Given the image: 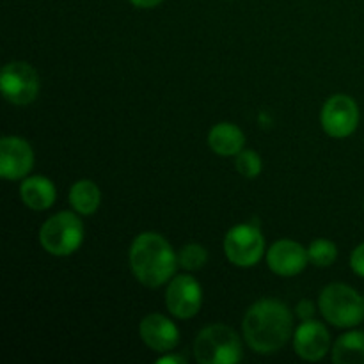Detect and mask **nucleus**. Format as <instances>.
<instances>
[{
    "mask_svg": "<svg viewBox=\"0 0 364 364\" xmlns=\"http://www.w3.org/2000/svg\"><path fill=\"white\" fill-rule=\"evenodd\" d=\"M242 327L251 350L258 354H274L294 336V316L283 302L263 299L247 309Z\"/></svg>",
    "mask_w": 364,
    "mask_h": 364,
    "instance_id": "1",
    "label": "nucleus"
},
{
    "mask_svg": "<svg viewBox=\"0 0 364 364\" xmlns=\"http://www.w3.org/2000/svg\"><path fill=\"white\" fill-rule=\"evenodd\" d=\"M130 267L139 283L148 288H159L171 279L178 267L169 242L159 233H141L130 247Z\"/></svg>",
    "mask_w": 364,
    "mask_h": 364,
    "instance_id": "2",
    "label": "nucleus"
},
{
    "mask_svg": "<svg viewBox=\"0 0 364 364\" xmlns=\"http://www.w3.org/2000/svg\"><path fill=\"white\" fill-rule=\"evenodd\" d=\"M318 308L323 318L340 329H350L364 320V297L348 284L333 283L323 288Z\"/></svg>",
    "mask_w": 364,
    "mask_h": 364,
    "instance_id": "3",
    "label": "nucleus"
},
{
    "mask_svg": "<svg viewBox=\"0 0 364 364\" xmlns=\"http://www.w3.org/2000/svg\"><path fill=\"white\" fill-rule=\"evenodd\" d=\"M194 358L201 364H235L242 359L238 334L224 323L205 327L194 341Z\"/></svg>",
    "mask_w": 364,
    "mask_h": 364,
    "instance_id": "4",
    "label": "nucleus"
},
{
    "mask_svg": "<svg viewBox=\"0 0 364 364\" xmlns=\"http://www.w3.org/2000/svg\"><path fill=\"white\" fill-rule=\"evenodd\" d=\"M84 240V224L73 212H59L39 230V242L52 256H70Z\"/></svg>",
    "mask_w": 364,
    "mask_h": 364,
    "instance_id": "5",
    "label": "nucleus"
},
{
    "mask_svg": "<svg viewBox=\"0 0 364 364\" xmlns=\"http://www.w3.org/2000/svg\"><path fill=\"white\" fill-rule=\"evenodd\" d=\"M265 251V238L262 231L251 224H240L231 228L224 238V252L228 259L237 267L256 265Z\"/></svg>",
    "mask_w": 364,
    "mask_h": 364,
    "instance_id": "6",
    "label": "nucleus"
},
{
    "mask_svg": "<svg viewBox=\"0 0 364 364\" xmlns=\"http://www.w3.org/2000/svg\"><path fill=\"white\" fill-rule=\"evenodd\" d=\"M0 89L4 98L13 105H28L38 98L39 77L31 64L9 63L0 73Z\"/></svg>",
    "mask_w": 364,
    "mask_h": 364,
    "instance_id": "7",
    "label": "nucleus"
},
{
    "mask_svg": "<svg viewBox=\"0 0 364 364\" xmlns=\"http://www.w3.org/2000/svg\"><path fill=\"white\" fill-rule=\"evenodd\" d=\"M322 128L334 139H345L355 132L359 124V107L350 96L334 95L323 105L320 114Z\"/></svg>",
    "mask_w": 364,
    "mask_h": 364,
    "instance_id": "8",
    "label": "nucleus"
},
{
    "mask_svg": "<svg viewBox=\"0 0 364 364\" xmlns=\"http://www.w3.org/2000/svg\"><path fill=\"white\" fill-rule=\"evenodd\" d=\"M203 302L201 284L192 276L181 274L169 283L166 291V306L176 318L187 320L199 313Z\"/></svg>",
    "mask_w": 364,
    "mask_h": 364,
    "instance_id": "9",
    "label": "nucleus"
},
{
    "mask_svg": "<svg viewBox=\"0 0 364 364\" xmlns=\"http://www.w3.org/2000/svg\"><path fill=\"white\" fill-rule=\"evenodd\" d=\"M34 166V151L25 139L4 137L0 141V174L4 180H21Z\"/></svg>",
    "mask_w": 364,
    "mask_h": 364,
    "instance_id": "10",
    "label": "nucleus"
},
{
    "mask_svg": "<svg viewBox=\"0 0 364 364\" xmlns=\"http://www.w3.org/2000/svg\"><path fill=\"white\" fill-rule=\"evenodd\" d=\"M331 334L322 322L304 320L294 333V348L299 358L306 361H320L327 354Z\"/></svg>",
    "mask_w": 364,
    "mask_h": 364,
    "instance_id": "11",
    "label": "nucleus"
},
{
    "mask_svg": "<svg viewBox=\"0 0 364 364\" xmlns=\"http://www.w3.org/2000/svg\"><path fill=\"white\" fill-rule=\"evenodd\" d=\"M309 262L308 249L299 242L279 240L267 252V263L274 274L283 277H294L306 269Z\"/></svg>",
    "mask_w": 364,
    "mask_h": 364,
    "instance_id": "12",
    "label": "nucleus"
},
{
    "mask_svg": "<svg viewBox=\"0 0 364 364\" xmlns=\"http://www.w3.org/2000/svg\"><path fill=\"white\" fill-rule=\"evenodd\" d=\"M139 334L151 350L160 352V354L174 350L176 345L180 343L178 327L167 316L159 315V313H153V315L142 318L141 326H139Z\"/></svg>",
    "mask_w": 364,
    "mask_h": 364,
    "instance_id": "13",
    "label": "nucleus"
},
{
    "mask_svg": "<svg viewBox=\"0 0 364 364\" xmlns=\"http://www.w3.org/2000/svg\"><path fill=\"white\" fill-rule=\"evenodd\" d=\"M20 196L25 206L43 212L55 203V187L45 176H28L21 181Z\"/></svg>",
    "mask_w": 364,
    "mask_h": 364,
    "instance_id": "14",
    "label": "nucleus"
},
{
    "mask_svg": "<svg viewBox=\"0 0 364 364\" xmlns=\"http://www.w3.org/2000/svg\"><path fill=\"white\" fill-rule=\"evenodd\" d=\"M244 132L233 123H219L210 130L208 146L220 156H237L244 149Z\"/></svg>",
    "mask_w": 364,
    "mask_h": 364,
    "instance_id": "15",
    "label": "nucleus"
},
{
    "mask_svg": "<svg viewBox=\"0 0 364 364\" xmlns=\"http://www.w3.org/2000/svg\"><path fill=\"white\" fill-rule=\"evenodd\" d=\"M333 361L336 364H364L363 331H350L338 338L333 348Z\"/></svg>",
    "mask_w": 364,
    "mask_h": 364,
    "instance_id": "16",
    "label": "nucleus"
},
{
    "mask_svg": "<svg viewBox=\"0 0 364 364\" xmlns=\"http://www.w3.org/2000/svg\"><path fill=\"white\" fill-rule=\"evenodd\" d=\"M70 203L73 210L82 215H92L100 208L102 192L98 185L91 180H78L70 188Z\"/></svg>",
    "mask_w": 364,
    "mask_h": 364,
    "instance_id": "17",
    "label": "nucleus"
},
{
    "mask_svg": "<svg viewBox=\"0 0 364 364\" xmlns=\"http://www.w3.org/2000/svg\"><path fill=\"white\" fill-rule=\"evenodd\" d=\"M309 262L313 265L320 267V269H326V267H331L338 258V247L331 240H326V238H318V240L313 242L308 249Z\"/></svg>",
    "mask_w": 364,
    "mask_h": 364,
    "instance_id": "18",
    "label": "nucleus"
},
{
    "mask_svg": "<svg viewBox=\"0 0 364 364\" xmlns=\"http://www.w3.org/2000/svg\"><path fill=\"white\" fill-rule=\"evenodd\" d=\"M206 262H208V251L199 244L185 245L178 255V265L183 267L185 270H191V272L203 269Z\"/></svg>",
    "mask_w": 364,
    "mask_h": 364,
    "instance_id": "19",
    "label": "nucleus"
},
{
    "mask_svg": "<svg viewBox=\"0 0 364 364\" xmlns=\"http://www.w3.org/2000/svg\"><path fill=\"white\" fill-rule=\"evenodd\" d=\"M235 167H237V171L242 176L256 178L262 173V159L255 151H251V149H242L235 156Z\"/></svg>",
    "mask_w": 364,
    "mask_h": 364,
    "instance_id": "20",
    "label": "nucleus"
},
{
    "mask_svg": "<svg viewBox=\"0 0 364 364\" xmlns=\"http://www.w3.org/2000/svg\"><path fill=\"white\" fill-rule=\"evenodd\" d=\"M350 267L358 276L364 277V244L358 245L350 255Z\"/></svg>",
    "mask_w": 364,
    "mask_h": 364,
    "instance_id": "21",
    "label": "nucleus"
},
{
    "mask_svg": "<svg viewBox=\"0 0 364 364\" xmlns=\"http://www.w3.org/2000/svg\"><path fill=\"white\" fill-rule=\"evenodd\" d=\"M297 315L301 316L302 320H311L313 315H315V306H313L311 301H301L297 304Z\"/></svg>",
    "mask_w": 364,
    "mask_h": 364,
    "instance_id": "22",
    "label": "nucleus"
},
{
    "mask_svg": "<svg viewBox=\"0 0 364 364\" xmlns=\"http://www.w3.org/2000/svg\"><path fill=\"white\" fill-rule=\"evenodd\" d=\"M135 7H141V9H151V7H156L159 4H162L164 0H130Z\"/></svg>",
    "mask_w": 364,
    "mask_h": 364,
    "instance_id": "23",
    "label": "nucleus"
},
{
    "mask_svg": "<svg viewBox=\"0 0 364 364\" xmlns=\"http://www.w3.org/2000/svg\"><path fill=\"white\" fill-rule=\"evenodd\" d=\"M159 364H185L187 359L181 358V355H164V358L156 359Z\"/></svg>",
    "mask_w": 364,
    "mask_h": 364,
    "instance_id": "24",
    "label": "nucleus"
},
{
    "mask_svg": "<svg viewBox=\"0 0 364 364\" xmlns=\"http://www.w3.org/2000/svg\"><path fill=\"white\" fill-rule=\"evenodd\" d=\"M363 208H364V205H363Z\"/></svg>",
    "mask_w": 364,
    "mask_h": 364,
    "instance_id": "25",
    "label": "nucleus"
}]
</instances>
